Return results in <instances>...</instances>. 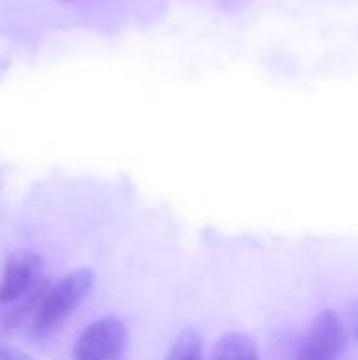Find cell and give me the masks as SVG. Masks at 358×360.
I'll return each mask as SVG.
<instances>
[{"label": "cell", "mask_w": 358, "mask_h": 360, "mask_svg": "<svg viewBox=\"0 0 358 360\" xmlns=\"http://www.w3.org/2000/svg\"><path fill=\"white\" fill-rule=\"evenodd\" d=\"M127 342L129 331L120 319H97L76 338L72 346V360H120Z\"/></svg>", "instance_id": "3957f363"}, {"label": "cell", "mask_w": 358, "mask_h": 360, "mask_svg": "<svg viewBox=\"0 0 358 360\" xmlns=\"http://www.w3.org/2000/svg\"><path fill=\"white\" fill-rule=\"evenodd\" d=\"M0 360H34L27 352L19 350V348H11V346H2L0 344Z\"/></svg>", "instance_id": "52a82bcc"}, {"label": "cell", "mask_w": 358, "mask_h": 360, "mask_svg": "<svg viewBox=\"0 0 358 360\" xmlns=\"http://www.w3.org/2000/svg\"><path fill=\"white\" fill-rule=\"evenodd\" d=\"M348 342V329L338 312L323 310L310 323L293 360H338Z\"/></svg>", "instance_id": "277c9868"}, {"label": "cell", "mask_w": 358, "mask_h": 360, "mask_svg": "<svg viewBox=\"0 0 358 360\" xmlns=\"http://www.w3.org/2000/svg\"><path fill=\"white\" fill-rule=\"evenodd\" d=\"M44 291V262L38 253L23 249L6 257L0 274V306H13L6 314L8 325L21 323L27 312L34 314Z\"/></svg>", "instance_id": "6da1fadb"}, {"label": "cell", "mask_w": 358, "mask_h": 360, "mask_svg": "<svg viewBox=\"0 0 358 360\" xmlns=\"http://www.w3.org/2000/svg\"><path fill=\"white\" fill-rule=\"evenodd\" d=\"M165 360H205L200 335L194 329H184L175 338V342L169 348Z\"/></svg>", "instance_id": "8992f818"}, {"label": "cell", "mask_w": 358, "mask_h": 360, "mask_svg": "<svg viewBox=\"0 0 358 360\" xmlns=\"http://www.w3.org/2000/svg\"><path fill=\"white\" fill-rule=\"evenodd\" d=\"M93 285H95L93 270L78 268L63 274L55 285L46 287V291L42 293L34 310V329L53 331L55 327H59L87 300Z\"/></svg>", "instance_id": "7a4b0ae2"}, {"label": "cell", "mask_w": 358, "mask_h": 360, "mask_svg": "<svg viewBox=\"0 0 358 360\" xmlns=\"http://www.w3.org/2000/svg\"><path fill=\"white\" fill-rule=\"evenodd\" d=\"M211 360H260V350L249 335L226 333L215 342Z\"/></svg>", "instance_id": "5b68a950"}]
</instances>
